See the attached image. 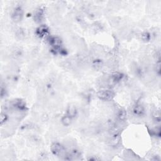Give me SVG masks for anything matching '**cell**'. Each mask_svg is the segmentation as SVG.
Masks as SVG:
<instances>
[{"instance_id": "8fae6325", "label": "cell", "mask_w": 161, "mask_h": 161, "mask_svg": "<svg viewBox=\"0 0 161 161\" xmlns=\"http://www.w3.org/2000/svg\"><path fill=\"white\" fill-rule=\"evenodd\" d=\"M43 11L42 10H39L38 11H37L35 15V21H36L37 22L41 21L43 18Z\"/></svg>"}, {"instance_id": "ba28073f", "label": "cell", "mask_w": 161, "mask_h": 161, "mask_svg": "<svg viewBox=\"0 0 161 161\" xmlns=\"http://www.w3.org/2000/svg\"><path fill=\"white\" fill-rule=\"evenodd\" d=\"M117 117L120 121H124L126 118V112L124 108H121L117 112Z\"/></svg>"}, {"instance_id": "4fadbf2b", "label": "cell", "mask_w": 161, "mask_h": 161, "mask_svg": "<svg viewBox=\"0 0 161 161\" xmlns=\"http://www.w3.org/2000/svg\"><path fill=\"white\" fill-rule=\"evenodd\" d=\"M8 120V116L5 113H2L1 115V123L3 125Z\"/></svg>"}, {"instance_id": "9c48e42d", "label": "cell", "mask_w": 161, "mask_h": 161, "mask_svg": "<svg viewBox=\"0 0 161 161\" xmlns=\"http://www.w3.org/2000/svg\"><path fill=\"white\" fill-rule=\"evenodd\" d=\"M77 114V110L76 108L74 106H69L67 108V115L69 116L72 118L74 117H76Z\"/></svg>"}, {"instance_id": "30bf717a", "label": "cell", "mask_w": 161, "mask_h": 161, "mask_svg": "<svg viewBox=\"0 0 161 161\" xmlns=\"http://www.w3.org/2000/svg\"><path fill=\"white\" fill-rule=\"evenodd\" d=\"M61 122H62V124L64 125V126H69L71 124L72 118L66 114V115L62 117V118L61 120Z\"/></svg>"}, {"instance_id": "7a4b0ae2", "label": "cell", "mask_w": 161, "mask_h": 161, "mask_svg": "<svg viewBox=\"0 0 161 161\" xmlns=\"http://www.w3.org/2000/svg\"><path fill=\"white\" fill-rule=\"evenodd\" d=\"M97 97L103 101H110L112 100L114 97V93L112 90H101L97 93Z\"/></svg>"}, {"instance_id": "277c9868", "label": "cell", "mask_w": 161, "mask_h": 161, "mask_svg": "<svg viewBox=\"0 0 161 161\" xmlns=\"http://www.w3.org/2000/svg\"><path fill=\"white\" fill-rule=\"evenodd\" d=\"M49 33L48 27L45 25H41L37 29V35L40 38H44Z\"/></svg>"}, {"instance_id": "5b68a950", "label": "cell", "mask_w": 161, "mask_h": 161, "mask_svg": "<svg viewBox=\"0 0 161 161\" xmlns=\"http://www.w3.org/2000/svg\"><path fill=\"white\" fill-rule=\"evenodd\" d=\"M133 113L135 116L142 117L145 113L144 108L140 105H136L133 108Z\"/></svg>"}, {"instance_id": "7c38bea8", "label": "cell", "mask_w": 161, "mask_h": 161, "mask_svg": "<svg viewBox=\"0 0 161 161\" xmlns=\"http://www.w3.org/2000/svg\"><path fill=\"white\" fill-rule=\"evenodd\" d=\"M150 38H151L150 34L147 32H144L142 35V39L143 40H144V41H148V40H150Z\"/></svg>"}, {"instance_id": "3957f363", "label": "cell", "mask_w": 161, "mask_h": 161, "mask_svg": "<svg viewBox=\"0 0 161 161\" xmlns=\"http://www.w3.org/2000/svg\"><path fill=\"white\" fill-rule=\"evenodd\" d=\"M23 15L24 13H23L22 9L20 7H17L12 14V20L16 23L20 22L22 20Z\"/></svg>"}, {"instance_id": "8992f818", "label": "cell", "mask_w": 161, "mask_h": 161, "mask_svg": "<svg viewBox=\"0 0 161 161\" xmlns=\"http://www.w3.org/2000/svg\"><path fill=\"white\" fill-rule=\"evenodd\" d=\"M123 76L122 74L118 72H113L110 78V81H112L113 83H118L121 81V80L122 79Z\"/></svg>"}, {"instance_id": "52a82bcc", "label": "cell", "mask_w": 161, "mask_h": 161, "mask_svg": "<svg viewBox=\"0 0 161 161\" xmlns=\"http://www.w3.org/2000/svg\"><path fill=\"white\" fill-rule=\"evenodd\" d=\"M49 43L50 45L55 49H59L61 47V40L57 37H51L49 38Z\"/></svg>"}, {"instance_id": "6da1fadb", "label": "cell", "mask_w": 161, "mask_h": 161, "mask_svg": "<svg viewBox=\"0 0 161 161\" xmlns=\"http://www.w3.org/2000/svg\"><path fill=\"white\" fill-rule=\"evenodd\" d=\"M51 151L56 156H66L64 147L59 143H54L51 146Z\"/></svg>"}]
</instances>
